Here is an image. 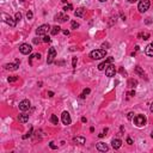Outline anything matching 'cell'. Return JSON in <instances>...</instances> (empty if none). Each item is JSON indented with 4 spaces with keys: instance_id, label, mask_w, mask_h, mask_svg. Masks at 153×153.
I'll list each match as a JSON object with an SVG mask.
<instances>
[{
    "instance_id": "1",
    "label": "cell",
    "mask_w": 153,
    "mask_h": 153,
    "mask_svg": "<svg viewBox=\"0 0 153 153\" xmlns=\"http://www.w3.org/2000/svg\"><path fill=\"white\" fill-rule=\"evenodd\" d=\"M107 56V50L105 49H96L90 53V58L93 60H101Z\"/></svg>"
},
{
    "instance_id": "2",
    "label": "cell",
    "mask_w": 153,
    "mask_h": 153,
    "mask_svg": "<svg viewBox=\"0 0 153 153\" xmlns=\"http://www.w3.org/2000/svg\"><path fill=\"white\" fill-rule=\"evenodd\" d=\"M1 18H3V21L5 22L6 24H8L10 26H12V28H14V26H16V24H17V21H16V19H13L11 16H8V14H6V13L1 14Z\"/></svg>"
},
{
    "instance_id": "3",
    "label": "cell",
    "mask_w": 153,
    "mask_h": 153,
    "mask_svg": "<svg viewBox=\"0 0 153 153\" xmlns=\"http://www.w3.org/2000/svg\"><path fill=\"white\" fill-rule=\"evenodd\" d=\"M148 7H150V0H140L139 5H138L139 12H141V13L146 12V11L148 10Z\"/></svg>"
},
{
    "instance_id": "4",
    "label": "cell",
    "mask_w": 153,
    "mask_h": 153,
    "mask_svg": "<svg viewBox=\"0 0 153 153\" xmlns=\"http://www.w3.org/2000/svg\"><path fill=\"white\" fill-rule=\"evenodd\" d=\"M134 125L136 127H142V126L146 125V117L144 115H136L134 117Z\"/></svg>"
},
{
    "instance_id": "5",
    "label": "cell",
    "mask_w": 153,
    "mask_h": 153,
    "mask_svg": "<svg viewBox=\"0 0 153 153\" xmlns=\"http://www.w3.org/2000/svg\"><path fill=\"white\" fill-rule=\"evenodd\" d=\"M32 50L31 45L28 44V43H23V44L19 45V52L22 53V54H24V55H28V54H30Z\"/></svg>"
},
{
    "instance_id": "6",
    "label": "cell",
    "mask_w": 153,
    "mask_h": 153,
    "mask_svg": "<svg viewBox=\"0 0 153 153\" xmlns=\"http://www.w3.org/2000/svg\"><path fill=\"white\" fill-rule=\"evenodd\" d=\"M50 29V26H49V24H43L41 25V26H38L37 30H36V34H37L38 36H44L47 32H48V30Z\"/></svg>"
},
{
    "instance_id": "7",
    "label": "cell",
    "mask_w": 153,
    "mask_h": 153,
    "mask_svg": "<svg viewBox=\"0 0 153 153\" xmlns=\"http://www.w3.org/2000/svg\"><path fill=\"white\" fill-rule=\"evenodd\" d=\"M56 56V50L55 48H49V52H48V58H47V63H52L53 61H54V59H55Z\"/></svg>"
},
{
    "instance_id": "8",
    "label": "cell",
    "mask_w": 153,
    "mask_h": 153,
    "mask_svg": "<svg viewBox=\"0 0 153 153\" xmlns=\"http://www.w3.org/2000/svg\"><path fill=\"white\" fill-rule=\"evenodd\" d=\"M61 120H62V123L63 125H71V122H72V118H71V115L68 111H63L62 112V116H61Z\"/></svg>"
},
{
    "instance_id": "9",
    "label": "cell",
    "mask_w": 153,
    "mask_h": 153,
    "mask_svg": "<svg viewBox=\"0 0 153 153\" xmlns=\"http://www.w3.org/2000/svg\"><path fill=\"white\" fill-rule=\"evenodd\" d=\"M19 63H21V61L17 59L14 63H7V65H5V70H7V71H17L18 67H19Z\"/></svg>"
},
{
    "instance_id": "10",
    "label": "cell",
    "mask_w": 153,
    "mask_h": 153,
    "mask_svg": "<svg viewBox=\"0 0 153 153\" xmlns=\"http://www.w3.org/2000/svg\"><path fill=\"white\" fill-rule=\"evenodd\" d=\"M105 74H107V76H109V78L115 76V74H116V68H115L114 65H109V67L105 68Z\"/></svg>"
},
{
    "instance_id": "11",
    "label": "cell",
    "mask_w": 153,
    "mask_h": 153,
    "mask_svg": "<svg viewBox=\"0 0 153 153\" xmlns=\"http://www.w3.org/2000/svg\"><path fill=\"white\" fill-rule=\"evenodd\" d=\"M30 101L29 99H24V101H22L21 103H19V110H22V111H26V110H29V108H30Z\"/></svg>"
},
{
    "instance_id": "12",
    "label": "cell",
    "mask_w": 153,
    "mask_h": 153,
    "mask_svg": "<svg viewBox=\"0 0 153 153\" xmlns=\"http://www.w3.org/2000/svg\"><path fill=\"white\" fill-rule=\"evenodd\" d=\"M112 60H114L112 58H109L108 60H105L104 62L99 63V65H98V70H99V71H104L105 68H107V67H109V65L112 62Z\"/></svg>"
},
{
    "instance_id": "13",
    "label": "cell",
    "mask_w": 153,
    "mask_h": 153,
    "mask_svg": "<svg viewBox=\"0 0 153 153\" xmlns=\"http://www.w3.org/2000/svg\"><path fill=\"white\" fill-rule=\"evenodd\" d=\"M96 148H97L99 152H107V151L109 150L108 145H107V144H104V142H98L97 145H96Z\"/></svg>"
},
{
    "instance_id": "14",
    "label": "cell",
    "mask_w": 153,
    "mask_h": 153,
    "mask_svg": "<svg viewBox=\"0 0 153 153\" xmlns=\"http://www.w3.org/2000/svg\"><path fill=\"white\" fill-rule=\"evenodd\" d=\"M111 146H112V148H114V150H118V148L122 146V141L120 139H112Z\"/></svg>"
},
{
    "instance_id": "15",
    "label": "cell",
    "mask_w": 153,
    "mask_h": 153,
    "mask_svg": "<svg viewBox=\"0 0 153 153\" xmlns=\"http://www.w3.org/2000/svg\"><path fill=\"white\" fill-rule=\"evenodd\" d=\"M145 53H146V55L153 58V43H150V44L145 48Z\"/></svg>"
},
{
    "instance_id": "16",
    "label": "cell",
    "mask_w": 153,
    "mask_h": 153,
    "mask_svg": "<svg viewBox=\"0 0 153 153\" xmlns=\"http://www.w3.org/2000/svg\"><path fill=\"white\" fill-rule=\"evenodd\" d=\"M70 18H68V16H65V14L62 13H58L55 16V21H60V22H66L68 21Z\"/></svg>"
},
{
    "instance_id": "17",
    "label": "cell",
    "mask_w": 153,
    "mask_h": 153,
    "mask_svg": "<svg viewBox=\"0 0 153 153\" xmlns=\"http://www.w3.org/2000/svg\"><path fill=\"white\" fill-rule=\"evenodd\" d=\"M18 121L22 122V123H26L29 121V115H25V114H22L18 116Z\"/></svg>"
},
{
    "instance_id": "18",
    "label": "cell",
    "mask_w": 153,
    "mask_h": 153,
    "mask_svg": "<svg viewBox=\"0 0 153 153\" xmlns=\"http://www.w3.org/2000/svg\"><path fill=\"white\" fill-rule=\"evenodd\" d=\"M73 141L75 144H78V145H84L85 144V138L84 136H75L73 139Z\"/></svg>"
},
{
    "instance_id": "19",
    "label": "cell",
    "mask_w": 153,
    "mask_h": 153,
    "mask_svg": "<svg viewBox=\"0 0 153 153\" xmlns=\"http://www.w3.org/2000/svg\"><path fill=\"white\" fill-rule=\"evenodd\" d=\"M84 13H85V8H84V7H79V8H76V11L74 12V16H75V17H83Z\"/></svg>"
},
{
    "instance_id": "20",
    "label": "cell",
    "mask_w": 153,
    "mask_h": 153,
    "mask_svg": "<svg viewBox=\"0 0 153 153\" xmlns=\"http://www.w3.org/2000/svg\"><path fill=\"white\" fill-rule=\"evenodd\" d=\"M60 31H61V28H60V26H58V25H55V26H53V28H52V30H50V34H52L53 36H55V35H58Z\"/></svg>"
},
{
    "instance_id": "21",
    "label": "cell",
    "mask_w": 153,
    "mask_h": 153,
    "mask_svg": "<svg viewBox=\"0 0 153 153\" xmlns=\"http://www.w3.org/2000/svg\"><path fill=\"white\" fill-rule=\"evenodd\" d=\"M134 72H135L136 74H139L140 76H145V72H144V70L140 66H136L135 68H134Z\"/></svg>"
},
{
    "instance_id": "22",
    "label": "cell",
    "mask_w": 153,
    "mask_h": 153,
    "mask_svg": "<svg viewBox=\"0 0 153 153\" xmlns=\"http://www.w3.org/2000/svg\"><path fill=\"white\" fill-rule=\"evenodd\" d=\"M50 122H52L53 125H58V123H59L58 116H56V115H52V116H50Z\"/></svg>"
},
{
    "instance_id": "23",
    "label": "cell",
    "mask_w": 153,
    "mask_h": 153,
    "mask_svg": "<svg viewBox=\"0 0 153 153\" xmlns=\"http://www.w3.org/2000/svg\"><path fill=\"white\" fill-rule=\"evenodd\" d=\"M136 85H138V81H136V80H134V79H130L128 81V86L129 87H133V89H134Z\"/></svg>"
},
{
    "instance_id": "24",
    "label": "cell",
    "mask_w": 153,
    "mask_h": 153,
    "mask_svg": "<svg viewBox=\"0 0 153 153\" xmlns=\"http://www.w3.org/2000/svg\"><path fill=\"white\" fill-rule=\"evenodd\" d=\"M139 37H142V40H148V38H150V34H148V32L139 34Z\"/></svg>"
},
{
    "instance_id": "25",
    "label": "cell",
    "mask_w": 153,
    "mask_h": 153,
    "mask_svg": "<svg viewBox=\"0 0 153 153\" xmlns=\"http://www.w3.org/2000/svg\"><path fill=\"white\" fill-rule=\"evenodd\" d=\"M8 83H14V81H17L18 80V76H16V75H13V76H8Z\"/></svg>"
},
{
    "instance_id": "26",
    "label": "cell",
    "mask_w": 153,
    "mask_h": 153,
    "mask_svg": "<svg viewBox=\"0 0 153 153\" xmlns=\"http://www.w3.org/2000/svg\"><path fill=\"white\" fill-rule=\"evenodd\" d=\"M50 41H52V40H50V37H49V36H47V35L43 36V42H45V43H49Z\"/></svg>"
},
{
    "instance_id": "27",
    "label": "cell",
    "mask_w": 153,
    "mask_h": 153,
    "mask_svg": "<svg viewBox=\"0 0 153 153\" xmlns=\"http://www.w3.org/2000/svg\"><path fill=\"white\" fill-rule=\"evenodd\" d=\"M32 17H34V13H32L31 11H28V13H26V18H28V19H31Z\"/></svg>"
},
{
    "instance_id": "28",
    "label": "cell",
    "mask_w": 153,
    "mask_h": 153,
    "mask_svg": "<svg viewBox=\"0 0 153 153\" xmlns=\"http://www.w3.org/2000/svg\"><path fill=\"white\" fill-rule=\"evenodd\" d=\"M22 19V13L21 12H17V13H16V21H21Z\"/></svg>"
},
{
    "instance_id": "29",
    "label": "cell",
    "mask_w": 153,
    "mask_h": 153,
    "mask_svg": "<svg viewBox=\"0 0 153 153\" xmlns=\"http://www.w3.org/2000/svg\"><path fill=\"white\" fill-rule=\"evenodd\" d=\"M79 28V23H76V22H72V29H76Z\"/></svg>"
},
{
    "instance_id": "30",
    "label": "cell",
    "mask_w": 153,
    "mask_h": 153,
    "mask_svg": "<svg viewBox=\"0 0 153 153\" xmlns=\"http://www.w3.org/2000/svg\"><path fill=\"white\" fill-rule=\"evenodd\" d=\"M72 8H73V6H72L71 4H68L67 6H65V7H63V11H68V10H72Z\"/></svg>"
},
{
    "instance_id": "31",
    "label": "cell",
    "mask_w": 153,
    "mask_h": 153,
    "mask_svg": "<svg viewBox=\"0 0 153 153\" xmlns=\"http://www.w3.org/2000/svg\"><path fill=\"white\" fill-rule=\"evenodd\" d=\"M49 146H50V148H53V150H56V148H58V146H56L54 142H50V145H49Z\"/></svg>"
},
{
    "instance_id": "32",
    "label": "cell",
    "mask_w": 153,
    "mask_h": 153,
    "mask_svg": "<svg viewBox=\"0 0 153 153\" xmlns=\"http://www.w3.org/2000/svg\"><path fill=\"white\" fill-rule=\"evenodd\" d=\"M72 66H73V68L76 66V58H73V60H72Z\"/></svg>"
},
{
    "instance_id": "33",
    "label": "cell",
    "mask_w": 153,
    "mask_h": 153,
    "mask_svg": "<svg viewBox=\"0 0 153 153\" xmlns=\"http://www.w3.org/2000/svg\"><path fill=\"white\" fill-rule=\"evenodd\" d=\"M127 117H128V120H132V118L134 117V114H133V112H129V114L127 115Z\"/></svg>"
},
{
    "instance_id": "34",
    "label": "cell",
    "mask_w": 153,
    "mask_h": 153,
    "mask_svg": "<svg viewBox=\"0 0 153 153\" xmlns=\"http://www.w3.org/2000/svg\"><path fill=\"white\" fill-rule=\"evenodd\" d=\"M128 96H130V97L135 96V91H134V90H133V91H129V92H128Z\"/></svg>"
},
{
    "instance_id": "35",
    "label": "cell",
    "mask_w": 153,
    "mask_h": 153,
    "mask_svg": "<svg viewBox=\"0 0 153 153\" xmlns=\"http://www.w3.org/2000/svg\"><path fill=\"white\" fill-rule=\"evenodd\" d=\"M127 144H128V145H133V140L130 139V138H127Z\"/></svg>"
},
{
    "instance_id": "36",
    "label": "cell",
    "mask_w": 153,
    "mask_h": 153,
    "mask_svg": "<svg viewBox=\"0 0 153 153\" xmlns=\"http://www.w3.org/2000/svg\"><path fill=\"white\" fill-rule=\"evenodd\" d=\"M31 132H32V129H31V130H30V132L28 133V134H26V135H24V136H23V139H26V138H29V136L31 135Z\"/></svg>"
},
{
    "instance_id": "37",
    "label": "cell",
    "mask_w": 153,
    "mask_h": 153,
    "mask_svg": "<svg viewBox=\"0 0 153 153\" xmlns=\"http://www.w3.org/2000/svg\"><path fill=\"white\" fill-rule=\"evenodd\" d=\"M83 93H84V94H89V93H90V89H85Z\"/></svg>"
},
{
    "instance_id": "38",
    "label": "cell",
    "mask_w": 153,
    "mask_h": 153,
    "mask_svg": "<svg viewBox=\"0 0 153 153\" xmlns=\"http://www.w3.org/2000/svg\"><path fill=\"white\" fill-rule=\"evenodd\" d=\"M145 23H146V24H151V23H152V21H151V18H147L146 21H145Z\"/></svg>"
},
{
    "instance_id": "39",
    "label": "cell",
    "mask_w": 153,
    "mask_h": 153,
    "mask_svg": "<svg viewBox=\"0 0 153 153\" xmlns=\"http://www.w3.org/2000/svg\"><path fill=\"white\" fill-rule=\"evenodd\" d=\"M40 40H38V38H34V43H35V44H38V43H40Z\"/></svg>"
},
{
    "instance_id": "40",
    "label": "cell",
    "mask_w": 153,
    "mask_h": 153,
    "mask_svg": "<svg viewBox=\"0 0 153 153\" xmlns=\"http://www.w3.org/2000/svg\"><path fill=\"white\" fill-rule=\"evenodd\" d=\"M63 35H67V36H68V35H70V31H68V30H63Z\"/></svg>"
},
{
    "instance_id": "41",
    "label": "cell",
    "mask_w": 153,
    "mask_h": 153,
    "mask_svg": "<svg viewBox=\"0 0 153 153\" xmlns=\"http://www.w3.org/2000/svg\"><path fill=\"white\" fill-rule=\"evenodd\" d=\"M53 96H54V92L49 91V92H48V97H53Z\"/></svg>"
},
{
    "instance_id": "42",
    "label": "cell",
    "mask_w": 153,
    "mask_h": 153,
    "mask_svg": "<svg viewBox=\"0 0 153 153\" xmlns=\"http://www.w3.org/2000/svg\"><path fill=\"white\" fill-rule=\"evenodd\" d=\"M127 1H128V3H130V4H134L135 1H138V0H127Z\"/></svg>"
},
{
    "instance_id": "43",
    "label": "cell",
    "mask_w": 153,
    "mask_h": 153,
    "mask_svg": "<svg viewBox=\"0 0 153 153\" xmlns=\"http://www.w3.org/2000/svg\"><path fill=\"white\" fill-rule=\"evenodd\" d=\"M98 136H99V138H103V136H104V133H101V134H98Z\"/></svg>"
},
{
    "instance_id": "44",
    "label": "cell",
    "mask_w": 153,
    "mask_h": 153,
    "mask_svg": "<svg viewBox=\"0 0 153 153\" xmlns=\"http://www.w3.org/2000/svg\"><path fill=\"white\" fill-rule=\"evenodd\" d=\"M150 110L153 112V103H152V104H151V108H150Z\"/></svg>"
},
{
    "instance_id": "45",
    "label": "cell",
    "mask_w": 153,
    "mask_h": 153,
    "mask_svg": "<svg viewBox=\"0 0 153 153\" xmlns=\"http://www.w3.org/2000/svg\"><path fill=\"white\" fill-rule=\"evenodd\" d=\"M103 47H109V43H103Z\"/></svg>"
},
{
    "instance_id": "46",
    "label": "cell",
    "mask_w": 153,
    "mask_h": 153,
    "mask_svg": "<svg viewBox=\"0 0 153 153\" xmlns=\"http://www.w3.org/2000/svg\"><path fill=\"white\" fill-rule=\"evenodd\" d=\"M99 1H101V3H104V1H107V0H99Z\"/></svg>"
},
{
    "instance_id": "47",
    "label": "cell",
    "mask_w": 153,
    "mask_h": 153,
    "mask_svg": "<svg viewBox=\"0 0 153 153\" xmlns=\"http://www.w3.org/2000/svg\"><path fill=\"white\" fill-rule=\"evenodd\" d=\"M151 138H152V139H153V132L151 133Z\"/></svg>"
}]
</instances>
